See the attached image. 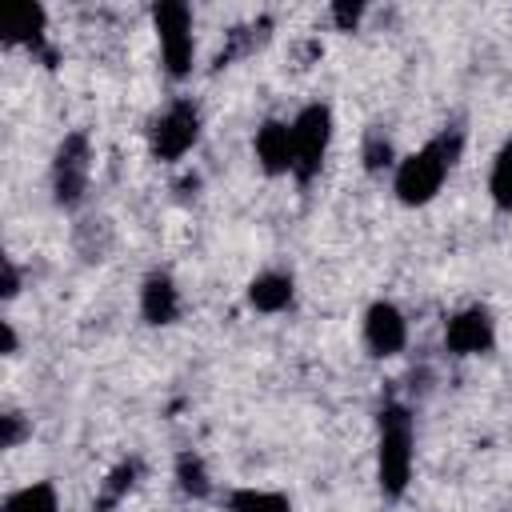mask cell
Returning <instances> with one entry per match:
<instances>
[{"mask_svg": "<svg viewBox=\"0 0 512 512\" xmlns=\"http://www.w3.org/2000/svg\"><path fill=\"white\" fill-rule=\"evenodd\" d=\"M248 296H252V304H256L260 312H276V308H284V304L292 300V280L280 276V272L256 276L252 288H248Z\"/></svg>", "mask_w": 512, "mask_h": 512, "instance_id": "10", "label": "cell"}, {"mask_svg": "<svg viewBox=\"0 0 512 512\" xmlns=\"http://www.w3.org/2000/svg\"><path fill=\"white\" fill-rule=\"evenodd\" d=\"M328 124H332L328 108H320V104H312L296 116V124H292V168H296L300 180H308L320 168V156H324L328 132H332Z\"/></svg>", "mask_w": 512, "mask_h": 512, "instance_id": "3", "label": "cell"}, {"mask_svg": "<svg viewBox=\"0 0 512 512\" xmlns=\"http://www.w3.org/2000/svg\"><path fill=\"white\" fill-rule=\"evenodd\" d=\"M156 28H160V48H164L168 72L184 76L192 64V16H188V8L184 4H160Z\"/></svg>", "mask_w": 512, "mask_h": 512, "instance_id": "4", "label": "cell"}, {"mask_svg": "<svg viewBox=\"0 0 512 512\" xmlns=\"http://www.w3.org/2000/svg\"><path fill=\"white\" fill-rule=\"evenodd\" d=\"M356 20H360V8H356V4H336V24L348 28V24H356Z\"/></svg>", "mask_w": 512, "mask_h": 512, "instance_id": "19", "label": "cell"}, {"mask_svg": "<svg viewBox=\"0 0 512 512\" xmlns=\"http://www.w3.org/2000/svg\"><path fill=\"white\" fill-rule=\"evenodd\" d=\"M192 140H196V112L188 104H176L168 116H160V124L152 132V152L164 160H176L192 148Z\"/></svg>", "mask_w": 512, "mask_h": 512, "instance_id": "5", "label": "cell"}, {"mask_svg": "<svg viewBox=\"0 0 512 512\" xmlns=\"http://www.w3.org/2000/svg\"><path fill=\"white\" fill-rule=\"evenodd\" d=\"M180 484H184L188 492H196V496L208 488L204 468H200V460H196V456H180Z\"/></svg>", "mask_w": 512, "mask_h": 512, "instance_id": "16", "label": "cell"}, {"mask_svg": "<svg viewBox=\"0 0 512 512\" xmlns=\"http://www.w3.org/2000/svg\"><path fill=\"white\" fill-rule=\"evenodd\" d=\"M232 512H288V500L276 492H236L232 496Z\"/></svg>", "mask_w": 512, "mask_h": 512, "instance_id": "15", "label": "cell"}, {"mask_svg": "<svg viewBox=\"0 0 512 512\" xmlns=\"http://www.w3.org/2000/svg\"><path fill=\"white\" fill-rule=\"evenodd\" d=\"M256 156H260V164H264L268 172L292 168V128L268 120V124L256 132Z\"/></svg>", "mask_w": 512, "mask_h": 512, "instance_id": "9", "label": "cell"}, {"mask_svg": "<svg viewBox=\"0 0 512 512\" xmlns=\"http://www.w3.org/2000/svg\"><path fill=\"white\" fill-rule=\"evenodd\" d=\"M412 472V420L404 408H384L380 416V488L400 496Z\"/></svg>", "mask_w": 512, "mask_h": 512, "instance_id": "1", "label": "cell"}, {"mask_svg": "<svg viewBox=\"0 0 512 512\" xmlns=\"http://www.w3.org/2000/svg\"><path fill=\"white\" fill-rule=\"evenodd\" d=\"M84 172H88V144H84V136H68L60 148V160H56V196L64 204L80 200Z\"/></svg>", "mask_w": 512, "mask_h": 512, "instance_id": "6", "label": "cell"}, {"mask_svg": "<svg viewBox=\"0 0 512 512\" xmlns=\"http://www.w3.org/2000/svg\"><path fill=\"white\" fill-rule=\"evenodd\" d=\"M40 24H44V8L20 4V8H12V12L4 16V40H32V44H36Z\"/></svg>", "mask_w": 512, "mask_h": 512, "instance_id": "12", "label": "cell"}, {"mask_svg": "<svg viewBox=\"0 0 512 512\" xmlns=\"http://www.w3.org/2000/svg\"><path fill=\"white\" fill-rule=\"evenodd\" d=\"M492 200L500 208H512V140L496 156V168H492Z\"/></svg>", "mask_w": 512, "mask_h": 512, "instance_id": "14", "label": "cell"}, {"mask_svg": "<svg viewBox=\"0 0 512 512\" xmlns=\"http://www.w3.org/2000/svg\"><path fill=\"white\" fill-rule=\"evenodd\" d=\"M364 336H368L372 352L392 356V352L404 348L408 328H404V316H400L392 304H372V308H368V320H364Z\"/></svg>", "mask_w": 512, "mask_h": 512, "instance_id": "7", "label": "cell"}, {"mask_svg": "<svg viewBox=\"0 0 512 512\" xmlns=\"http://www.w3.org/2000/svg\"><path fill=\"white\" fill-rule=\"evenodd\" d=\"M444 340H448L452 352H484L492 344V320H488V312L468 308V312L452 316Z\"/></svg>", "mask_w": 512, "mask_h": 512, "instance_id": "8", "label": "cell"}, {"mask_svg": "<svg viewBox=\"0 0 512 512\" xmlns=\"http://www.w3.org/2000/svg\"><path fill=\"white\" fill-rule=\"evenodd\" d=\"M144 316L152 324H168L176 316V288H172L168 276H152L144 284Z\"/></svg>", "mask_w": 512, "mask_h": 512, "instance_id": "11", "label": "cell"}, {"mask_svg": "<svg viewBox=\"0 0 512 512\" xmlns=\"http://www.w3.org/2000/svg\"><path fill=\"white\" fill-rule=\"evenodd\" d=\"M4 512H56V492L48 484H28L8 496Z\"/></svg>", "mask_w": 512, "mask_h": 512, "instance_id": "13", "label": "cell"}, {"mask_svg": "<svg viewBox=\"0 0 512 512\" xmlns=\"http://www.w3.org/2000/svg\"><path fill=\"white\" fill-rule=\"evenodd\" d=\"M452 156H456V140L452 144L448 140H436V144L420 148L416 156H408L400 164V172H396V196L404 204L432 200L436 188H440V180H444V172H448V164H452Z\"/></svg>", "mask_w": 512, "mask_h": 512, "instance_id": "2", "label": "cell"}, {"mask_svg": "<svg viewBox=\"0 0 512 512\" xmlns=\"http://www.w3.org/2000/svg\"><path fill=\"white\" fill-rule=\"evenodd\" d=\"M128 484H132V468H120V472L112 476V484H108V496H104V504H112V500H116V496H120Z\"/></svg>", "mask_w": 512, "mask_h": 512, "instance_id": "18", "label": "cell"}, {"mask_svg": "<svg viewBox=\"0 0 512 512\" xmlns=\"http://www.w3.org/2000/svg\"><path fill=\"white\" fill-rule=\"evenodd\" d=\"M364 164H368V168H380V164H388V140L372 136V140H368V148H364Z\"/></svg>", "mask_w": 512, "mask_h": 512, "instance_id": "17", "label": "cell"}]
</instances>
